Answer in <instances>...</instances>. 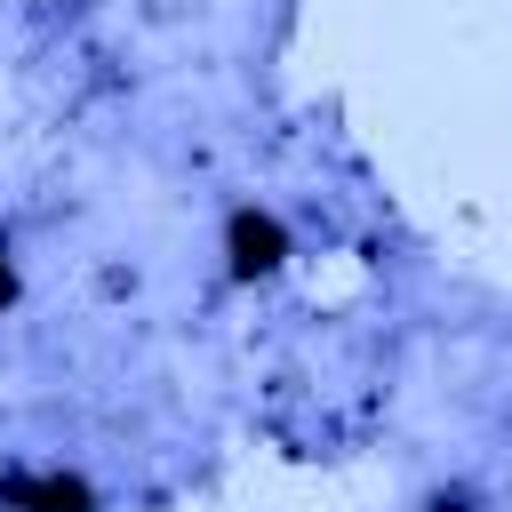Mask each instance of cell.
<instances>
[{
	"label": "cell",
	"mask_w": 512,
	"mask_h": 512,
	"mask_svg": "<svg viewBox=\"0 0 512 512\" xmlns=\"http://www.w3.org/2000/svg\"><path fill=\"white\" fill-rule=\"evenodd\" d=\"M224 248H232V272H240V280H256V272H272V264L288 256V232H280L264 208H232Z\"/></svg>",
	"instance_id": "1"
},
{
	"label": "cell",
	"mask_w": 512,
	"mask_h": 512,
	"mask_svg": "<svg viewBox=\"0 0 512 512\" xmlns=\"http://www.w3.org/2000/svg\"><path fill=\"white\" fill-rule=\"evenodd\" d=\"M0 496L24 504V512H88L80 480H0Z\"/></svg>",
	"instance_id": "2"
},
{
	"label": "cell",
	"mask_w": 512,
	"mask_h": 512,
	"mask_svg": "<svg viewBox=\"0 0 512 512\" xmlns=\"http://www.w3.org/2000/svg\"><path fill=\"white\" fill-rule=\"evenodd\" d=\"M16 296V264H8V240H0V304Z\"/></svg>",
	"instance_id": "3"
}]
</instances>
